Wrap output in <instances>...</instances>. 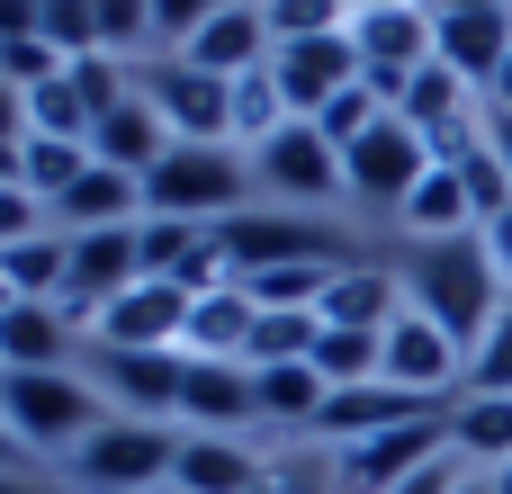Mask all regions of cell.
<instances>
[{"instance_id":"obj_16","label":"cell","mask_w":512,"mask_h":494,"mask_svg":"<svg viewBox=\"0 0 512 494\" xmlns=\"http://www.w3.org/2000/svg\"><path fill=\"white\" fill-rule=\"evenodd\" d=\"M90 378L117 414H144V423L180 414V351H90Z\"/></svg>"},{"instance_id":"obj_48","label":"cell","mask_w":512,"mask_h":494,"mask_svg":"<svg viewBox=\"0 0 512 494\" xmlns=\"http://www.w3.org/2000/svg\"><path fill=\"white\" fill-rule=\"evenodd\" d=\"M9 459H18V432H9V423H0V477H9Z\"/></svg>"},{"instance_id":"obj_10","label":"cell","mask_w":512,"mask_h":494,"mask_svg":"<svg viewBox=\"0 0 512 494\" xmlns=\"http://www.w3.org/2000/svg\"><path fill=\"white\" fill-rule=\"evenodd\" d=\"M378 378H387V387H414V396H459V387H468V351H459L432 315L405 306V315L387 324V342H378Z\"/></svg>"},{"instance_id":"obj_45","label":"cell","mask_w":512,"mask_h":494,"mask_svg":"<svg viewBox=\"0 0 512 494\" xmlns=\"http://www.w3.org/2000/svg\"><path fill=\"white\" fill-rule=\"evenodd\" d=\"M486 108H512V63L495 72V81H486Z\"/></svg>"},{"instance_id":"obj_2","label":"cell","mask_w":512,"mask_h":494,"mask_svg":"<svg viewBox=\"0 0 512 494\" xmlns=\"http://www.w3.org/2000/svg\"><path fill=\"white\" fill-rule=\"evenodd\" d=\"M252 153L243 144H171L144 171V216H180V225H225L252 207Z\"/></svg>"},{"instance_id":"obj_39","label":"cell","mask_w":512,"mask_h":494,"mask_svg":"<svg viewBox=\"0 0 512 494\" xmlns=\"http://www.w3.org/2000/svg\"><path fill=\"white\" fill-rule=\"evenodd\" d=\"M216 9H225V0H153V45H171V54H180Z\"/></svg>"},{"instance_id":"obj_18","label":"cell","mask_w":512,"mask_h":494,"mask_svg":"<svg viewBox=\"0 0 512 494\" xmlns=\"http://www.w3.org/2000/svg\"><path fill=\"white\" fill-rule=\"evenodd\" d=\"M180 414L189 432H243L261 423V387L243 360H180Z\"/></svg>"},{"instance_id":"obj_27","label":"cell","mask_w":512,"mask_h":494,"mask_svg":"<svg viewBox=\"0 0 512 494\" xmlns=\"http://www.w3.org/2000/svg\"><path fill=\"white\" fill-rule=\"evenodd\" d=\"M405 225H414L423 243H441V234H477V207H468V180H459L450 162H432V171H423V189L405 198Z\"/></svg>"},{"instance_id":"obj_7","label":"cell","mask_w":512,"mask_h":494,"mask_svg":"<svg viewBox=\"0 0 512 494\" xmlns=\"http://www.w3.org/2000/svg\"><path fill=\"white\" fill-rule=\"evenodd\" d=\"M216 243L234 261V279H261V270H288V261H351L315 216H288V207H243V216L216 225Z\"/></svg>"},{"instance_id":"obj_19","label":"cell","mask_w":512,"mask_h":494,"mask_svg":"<svg viewBox=\"0 0 512 494\" xmlns=\"http://www.w3.org/2000/svg\"><path fill=\"white\" fill-rule=\"evenodd\" d=\"M45 216H54V234H117V225H144V180L90 162V171H81Z\"/></svg>"},{"instance_id":"obj_32","label":"cell","mask_w":512,"mask_h":494,"mask_svg":"<svg viewBox=\"0 0 512 494\" xmlns=\"http://www.w3.org/2000/svg\"><path fill=\"white\" fill-rule=\"evenodd\" d=\"M27 117H36V135H63V144H90V126H99L90 99L72 90V63H63L45 90H27Z\"/></svg>"},{"instance_id":"obj_42","label":"cell","mask_w":512,"mask_h":494,"mask_svg":"<svg viewBox=\"0 0 512 494\" xmlns=\"http://www.w3.org/2000/svg\"><path fill=\"white\" fill-rule=\"evenodd\" d=\"M36 18H45V0H0V45L36 36Z\"/></svg>"},{"instance_id":"obj_53","label":"cell","mask_w":512,"mask_h":494,"mask_svg":"<svg viewBox=\"0 0 512 494\" xmlns=\"http://www.w3.org/2000/svg\"><path fill=\"white\" fill-rule=\"evenodd\" d=\"M495 494H512V468H495Z\"/></svg>"},{"instance_id":"obj_51","label":"cell","mask_w":512,"mask_h":494,"mask_svg":"<svg viewBox=\"0 0 512 494\" xmlns=\"http://www.w3.org/2000/svg\"><path fill=\"white\" fill-rule=\"evenodd\" d=\"M0 494H36V486H27V477H0Z\"/></svg>"},{"instance_id":"obj_34","label":"cell","mask_w":512,"mask_h":494,"mask_svg":"<svg viewBox=\"0 0 512 494\" xmlns=\"http://www.w3.org/2000/svg\"><path fill=\"white\" fill-rule=\"evenodd\" d=\"M378 342H387V333H342V324H324L315 378H324V387H369V378H378Z\"/></svg>"},{"instance_id":"obj_1","label":"cell","mask_w":512,"mask_h":494,"mask_svg":"<svg viewBox=\"0 0 512 494\" xmlns=\"http://www.w3.org/2000/svg\"><path fill=\"white\" fill-rule=\"evenodd\" d=\"M396 279H405V306L414 315H432L459 351H477L486 342V324L504 315V270L486 261V234H441V243H405V261H396Z\"/></svg>"},{"instance_id":"obj_12","label":"cell","mask_w":512,"mask_h":494,"mask_svg":"<svg viewBox=\"0 0 512 494\" xmlns=\"http://www.w3.org/2000/svg\"><path fill=\"white\" fill-rule=\"evenodd\" d=\"M441 450H450V414H432V423H405V432H378V441L342 450V494H396L405 477H423Z\"/></svg>"},{"instance_id":"obj_24","label":"cell","mask_w":512,"mask_h":494,"mask_svg":"<svg viewBox=\"0 0 512 494\" xmlns=\"http://www.w3.org/2000/svg\"><path fill=\"white\" fill-rule=\"evenodd\" d=\"M72 333H81V324H72L63 306H27V297H18V306L0 315V369H63V360H72Z\"/></svg>"},{"instance_id":"obj_40","label":"cell","mask_w":512,"mask_h":494,"mask_svg":"<svg viewBox=\"0 0 512 494\" xmlns=\"http://www.w3.org/2000/svg\"><path fill=\"white\" fill-rule=\"evenodd\" d=\"M45 225H54V216H45V198L9 180V189H0V252H9V243H27V234H45Z\"/></svg>"},{"instance_id":"obj_17","label":"cell","mask_w":512,"mask_h":494,"mask_svg":"<svg viewBox=\"0 0 512 494\" xmlns=\"http://www.w3.org/2000/svg\"><path fill=\"white\" fill-rule=\"evenodd\" d=\"M351 45L378 81H414L432 63V9L423 0H396V9H360L351 18Z\"/></svg>"},{"instance_id":"obj_3","label":"cell","mask_w":512,"mask_h":494,"mask_svg":"<svg viewBox=\"0 0 512 494\" xmlns=\"http://www.w3.org/2000/svg\"><path fill=\"white\" fill-rule=\"evenodd\" d=\"M0 423L18 432V450H81L108 423V405L72 369H0Z\"/></svg>"},{"instance_id":"obj_23","label":"cell","mask_w":512,"mask_h":494,"mask_svg":"<svg viewBox=\"0 0 512 494\" xmlns=\"http://www.w3.org/2000/svg\"><path fill=\"white\" fill-rule=\"evenodd\" d=\"M252 288H216V297H189V324H180V360H243L252 351Z\"/></svg>"},{"instance_id":"obj_14","label":"cell","mask_w":512,"mask_h":494,"mask_svg":"<svg viewBox=\"0 0 512 494\" xmlns=\"http://www.w3.org/2000/svg\"><path fill=\"white\" fill-rule=\"evenodd\" d=\"M180 324H189V288L135 279V288L90 324V342H99V351H180Z\"/></svg>"},{"instance_id":"obj_4","label":"cell","mask_w":512,"mask_h":494,"mask_svg":"<svg viewBox=\"0 0 512 494\" xmlns=\"http://www.w3.org/2000/svg\"><path fill=\"white\" fill-rule=\"evenodd\" d=\"M171 459H180V432H162V423H144V414H108V423L72 450V468H81V486H90V494L171 486Z\"/></svg>"},{"instance_id":"obj_13","label":"cell","mask_w":512,"mask_h":494,"mask_svg":"<svg viewBox=\"0 0 512 494\" xmlns=\"http://www.w3.org/2000/svg\"><path fill=\"white\" fill-rule=\"evenodd\" d=\"M270 54H279V36H270V9H261V0H225L198 36L180 45V63H198V72H216V81L270 72Z\"/></svg>"},{"instance_id":"obj_44","label":"cell","mask_w":512,"mask_h":494,"mask_svg":"<svg viewBox=\"0 0 512 494\" xmlns=\"http://www.w3.org/2000/svg\"><path fill=\"white\" fill-rule=\"evenodd\" d=\"M486 144H495V162L512 171V108H486Z\"/></svg>"},{"instance_id":"obj_38","label":"cell","mask_w":512,"mask_h":494,"mask_svg":"<svg viewBox=\"0 0 512 494\" xmlns=\"http://www.w3.org/2000/svg\"><path fill=\"white\" fill-rule=\"evenodd\" d=\"M135 45H153V0H99V54H135Z\"/></svg>"},{"instance_id":"obj_6","label":"cell","mask_w":512,"mask_h":494,"mask_svg":"<svg viewBox=\"0 0 512 494\" xmlns=\"http://www.w3.org/2000/svg\"><path fill=\"white\" fill-rule=\"evenodd\" d=\"M441 153L405 126V117H378L351 153H342V189L360 198V207H387V216H405V198L423 189V171H432Z\"/></svg>"},{"instance_id":"obj_47","label":"cell","mask_w":512,"mask_h":494,"mask_svg":"<svg viewBox=\"0 0 512 494\" xmlns=\"http://www.w3.org/2000/svg\"><path fill=\"white\" fill-rule=\"evenodd\" d=\"M432 18H459V9H486V0H423Z\"/></svg>"},{"instance_id":"obj_11","label":"cell","mask_w":512,"mask_h":494,"mask_svg":"<svg viewBox=\"0 0 512 494\" xmlns=\"http://www.w3.org/2000/svg\"><path fill=\"white\" fill-rule=\"evenodd\" d=\"M450 405H459V396H414V387L369 378V387H333V405H324V423H315V432H333L342 450H360V441L405 432V423H432V414H450Z\"/></svg>"},{"instance_id":"obj_25","label":"cell","mask_w":512,"mask_h":494,"mask_svg":"<svg viewBox=\"0 0 512 494\" xmlns=\"http://www.w3.org/2000/svg\"><path fill=\"white\" fill-rule=\"evenodd\" d=\"M450 450L459 459H486V477L512 468V396H459L450 405Z\"/></svg>"},{"instance_id":"obj_26","label":"cell","mask_w":512,"mask_h":494,"mask_svg":"<svg viewBox=\"0 0 512 494\" xmlns=\"http://www.w3.org/2000/svg\"><path fill=\"white\" fill-rule=\"evenodd\" d=\"M252 387H261V414H270V423H288V432H315V423H324V405H333V387L315 378V360L252 369Z\"/></svg>"},{"instance_id":"obj_37","label":"cell","mask_w":512,"mask_h":494,"mask_svg":"<svg viewBox=\"0 0 512 494\" xmlns=\"http://www.w3.org/2000/svg\"><path fill=\"white\" fill-rule=\"evenodd\" d=\"M261 9H270V36H279V45L342 36V27H351V9H342V0H261Z\"/></svg>"},{"instance_id":"obj_43","label":"cell","mask_w":512,"mask_h":494,"mask_svg":"<svg viewBox=\"0 0 512 494\" xmlns=\"http://www.w3.org/2000/svg\"><path fill=\"white\" fill-rule=\"evenodd\" d=\"M477 234H486V261L504 270V288H512V207L495 216V225H477Z\"/></svg>"},{"instance_id":"obj_9","label":"cell","mask_w":512,"mask_h":494,"mask_svg":"<svg viewBox=\"0 0 512 494\" xmlns=\"http://www.w3.org/2000/svg\"><path fill=\"white\" fill-rule=\"evenodd\" d=\"M252 180H261L270 198H288V207H324V198H342V153L324 144V126L288 117V126L252 153Z\"/></svg>"},{"instance_id":"obj_5","label":"cell","mask_w":512,"mask_h":494,"mask_svg":"<svg viewBox=\"0 0 512 494\" xmlns=\"http://www.w3.org/2000/svg\"><path fill=\"white\" fill-rule=\"evenodd\" d=\"M135 90H144L153 117L171 126V144H234V81H216V72L162 54V63L135 72Z\"/></svg>"},{"instance_id":"obj_50","label":"cell","mask_w":512,"mask_h":494,"mask_svg":"<svg viewBox=\"0 0 512 494\" xmlns=\"http://www.w3.org/2000/svg\"><path fill=\"white\" fill-rule=\"evenodd\" d=\"M459 494H495V477H468V486H459Z\"/></svg>"},{"instance_id":"obj_8","label":"cell","mask_w":512,"mask_h":494,"mask_svg":"<svg viewBox=\"0 0 512 494\" xmlns=\"http://www.w3.org/2000/svg\"><path fill=\"white\" fill-rule=\"evenodd\" d=\"M360 72H369V63H360L351 27H342V36H306V45H279V54H270V81H279L288 117H306V126H315L342 90H360Z\"/></svg>"},{"instance_id":"obj_15","label":"cell","mask_w":512,"mask_h":494,"mask_svg":"<svg viewBox=\"0 0 512 494\" xmlns=\"http://www.w3.org/2000/svg\"><path fill=\"white\" fill-rule=\"evenodd\" d=\"M432 54L486 99V81L512 63V0H486V9H459V18H432Z\"/></svg>"},{"instance_id":"obj_21","label":"cell","mask_w":512,"mask_h":494,"mask_svg":"<svg viewBox=\"0 0 512 494\" xmlns=\"http://www.w3.org/2000/svg\"><path fill=\"white\" fill-rule=\"evenodd\" d=\"M162 153H171V126L153 117V99H144V90H126V99L90 126V162H108V171H135V180H144Z\"/></svg>"},{"instance_id":"obj_33","label":"cell","mask_w":512,"mask_h":494,"mask_svg":"<svg viewBox=\"0 0 512 494\" xmlns=\"http://www.w3.org/2000/svg\"><path fill=\"white\" fill-rule=\"evenodd\" d=\"M198 243H207V225H180V216H144V225H135V261H144V279H180Z\"/></svg>"},{"instance_id":"obj_36","label":"cell","mask_w":512,"mask_h":494,"mask_svg":"<svg viewBox=\"0 0 512 494\" xmlns=\"http://www.w3.org/2000/svg\"><path fill=\"white\" fill-rule=\"evenodd\" d=\"M459 396H512V297H504V315L486 324V342L468 351V387Z\"/></svg>"},{"instance_id":"obj_31","label":"cell","mask_w":512,"mask_h":494,"mask_svg":"<svg viewBox=\"0 0 512 494\" xmlns=\"http://www.w3.org/2000/svg\"><path fill=\"white\" fill-rule=\"evenodd\" d=\"M342 270H351V261H288V270H261V279H243V288H252V306H297V315H315Z\"/></svg>"},{"instance_id":"obj_29","label":"cell","mask_w":512,"mask_h":494,"mask_svg":"<svg viewBox=\"0 0 512 494\" xmlns=\"http://www.w3.org/2000/svg\"><path fill=\"white\" fill-rule=\"evenodd\" d=\"M441 162L468 180V207H477V225H495V216L512 207V171L495 162V144H486V117H477V135H468L459 153H441Z\"/></svg>"},{"instance_id":"obj_30","label":"cell","mask_w":512,"mask_h":494,"mask_svg":"<svg viewBox=\"0 0 512 494\" xmlns=\"http://www.w3.org/2000/svg\"><path fill=\"white\" fill-rule=\"evenodd\" d=\"M81 171H90V144H63V135H27V144H18V189H36L45 207H54Z\"/></svg>"},{"instance_id":"obj_41","label":"cell","mask_w":512,"mask_h":494,"mask_svg":"<svg viewBox=\"0 0 512 494\" xmlns=\"http://www.w3.org/2000/svg\"><path fill=\"white\" fill-rule=\"evenodd\" d=\"M27 135H36V117H27V90H9V81H0V144L18 153Z\"/></svg>"},{"instance_id":"obj_49","label":"cell","mask_w":512,"mask_h":494,"mask_svg":"<svg viewBox=\"0 0 512 494\" xmlns=\"http://www.w3.org/2000/svg\"><path fill=\"white\" fill-rule=\"evenodd\" d=\"M9 180H18V153H9V144H0V189H9Z\"/></svg>"},{"instance_id":"obj_22","label":"cell","mask_w":512,"mask_h":494,"mask_svg":"<svg viewBox=\"0 0 512 494\" xmlns=\"http://www.w3.org/2000/svg\"><path fill=\"white\" fill-rule=\"evenodd\" d=\"M324 324H342V333H387L396 315H405V279L396 270H378V261H351L333 288H324V306H315Z\"/></svg>"},{"instance_id":"obj_52","label":"cell","mask_w":512,"mask_h":494,"mask_svg":"<svg viewBox=\"0 0 512 494\" xmlns=\"http://www.w3.org/2000/svg\"><path fill=\"white\" fill-rule=\"evenodd\" d=\"M9 306H18V288H9V279H0V315H9Z\"/></svg>"},{"instance_id":"obj_46","label":"cell","mask_w":512,"mask_h":494,"mask_svg":"<svg viewBox=\"0 0 512 494\" xmlns=\"http://www.w3.org/2000/svg\"><path fill=\"white\" fill-rule=\"evenodd\" d=\"M261 494H315L306 477H261Z\"/></svg>"},{"instance_id":"obj_20","label":"cell","mask_w":512,"mask_h":494,"mask_svg":"<svg viewBox=\"0 0 512 494\" xmlns=\"http://www.w3.org/2000/svg\"><path fill=\"white\" fill-rule=\"evenodd\" d=\"M171 494H261V459H252L234 432H180Z\"/></svg>"},{"instance_id":"obj_28","label":"cell","mask_w":512,"mask_h":494,"mask_svg":"<svg viewBox=\"0 0 512 494\" xmlns=\"http://www.w3.org/2000/svg\"><path fill=\"white\" fill-rule=\"evenodd\" d=\"M315 342H324V315L261 306V315H252V351H243V369H288V360H315Z\"/></svg>"},{"instance_id":"obj_35","label":"cell","mask_w":512,"mask_h":494,"mask_svg":"<svg viewBox=\"0 0 512 494\" xmlns=\"http://www.w3.org/2000/svg\"><path fill=\"white\" fill-rule=\"evenodd\" d=\"M36 36L63 54V63H81V54H99V0H45V18H36Z\"/></svg>"}]
</instances>
